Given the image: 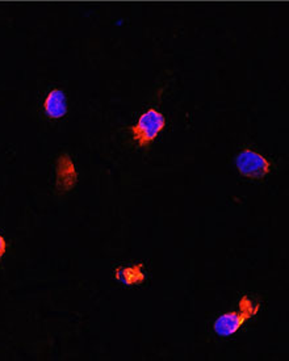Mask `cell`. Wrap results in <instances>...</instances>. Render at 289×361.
Here are the masks:
<instances>
[{
	"instance_id": "cell-4",
	"label": "cell",
	"mask_w": 289,
	"mask_h": 361,
	"mask_svg": "<svg viewBox=\"0 0 289 361\" xmlns=\"http://www.w3.org/2000/svg\"><path fill=\"white\" fill-rule=\"evenodd\" d=\"M44 111L49 118H62L68 114V100L62 90H51L44 102Z\"/></svg>"
},
{
	"instance_id": "cell-1",
	"label": "cell",
	"mask_w": 289,
	"mask_h": 361,
	"mask_svg": "<svg viewBox=\"0 0 289 361\" xmlns=\"http://www.w3.org/2000/svg\"><path fill=\"white\" fill-rule=\"evenodd\" d=\"M260 304H255L249 295H243L240 300V309L237 312L222 314L213 324L214 333L222 338H228L237 333L245 322H247L259 312Z\"/></svg>"
},
{
	"instance_id": "cell-2",
	"label": "cell",
	"mask_w": 289,
	"mask_h": 361,
	"mask_svg": "<svg viewBox=\"0 0 289 361\" xmlns=\"http://www.w3.org/2000/svg\"><path fill=\"white\" fill-rule=\"evenodd\" d=\"M164 126L166 117L164 114L154 108H150L140 116L137 124L130 128V132L133 140L138 143L140 147H149L164 130Z\"/></svg>"
},
{
	"instance_id": "cell-5",
	"label": "cell",
	"mask_w": 289,
	"mask_h": 361,
	"mask_svg": "<svg viewBox=\"0 0 289 361\" xmlns=\"http://www.w3.org/2000/svg\"><path fill=\"white\" fill-rule=\"evenodd\" d=\"M6 251H7V242L4 238L0 235V259L6 254Z\"/></svg>"
},
{
	"instance_id": "cell-3",
	"label": "cell",
	"mask_w": 289,
	"mask_h": 361,
	"mask_svg": "<svg viewBox=\"0 0 289 361\" xmlns=\"http://www.w3.org/2000/svg\"><path fill=\"white\" fill-rule=\"evenodd\" d=\"M235 164L238 172L242 176L249 178L252 180H260L270 173L272 164L270 161L263 157L259 152H254L251 149L242 150L235 159Z\"/></svg>"
}]
</instances>
